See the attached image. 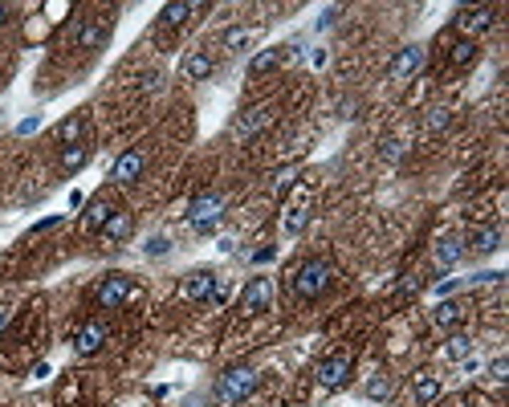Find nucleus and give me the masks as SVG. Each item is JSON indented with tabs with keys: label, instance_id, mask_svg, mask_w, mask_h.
Masks as SVG:
<instances>
[{
	"label": "nucleus",
	"instance_id": "4be33fe9",
	"mask_svg": "<svg viewBox=\"0 0 509 407\" xmlns=\"http://www.w3.org/2000/svg\"><path fill=\"white\" fill-rule=\"evenodd\" d=\"M440 391H444V383L436 379V375H416V407H432L440 399Z\"/></svg>",
	"mask_w": 509,
	"mask_h": 407
},
{
	"label": "nucleus",
	"instance_id": "f704fd0d",
	"mask_svg": "<svg viewBox=\"0 0 509 407\" xmlns=\"http://www.w3.org/2000/svg\"><path fill=\"white\" fill-rule=\"evenodd\" d=\"M57 225H61V216H45V220L33 225V232H45V228H57Z\"/></svg>",
	"mask_w": 509,
	"mask_h": 407
},
{
	"label": "nucleus",
	"instance_id": "473e14b6",
	"mask_svg": "<svg viewBox=\"0 0 509 407\" xmlns=\"http://www.w3.org/2000/svg\"><path fill=\"white\" fill-rule=\"evenodd\" d=\"M399 155H403V143H399V139H387V143H383V159H391V163H396Z\"/></svg>",
	"mask_w": 509,
	"mask_h": 407
},
{
	"label": "nucleus",
	"instance_id": "6ab92c4d",
	"mask_svg": "<svg viewBox=\"0 0 509 407\" xmlns=\"http://www.w3.org/2000/svg\"><path fill=\"white\" fill-rule=\"evenodd\" d=\"M465 249H473V253H497V249H501V228H473V232H468V244Z\"/></svg>",
	"mask_w": 509,
	"mask_h": 407
},
{
	"label": "nucleus",
	"instance_id": "6e6552de",
	"mask_svg": "<svg viewBox=\"0 0 509 407\" xmlns=\"http://www.w3.org/2000/svg\"><path fill=\"white\" fill-rule=\"evenodd\" d=\"M273 294H277L273 277H253L241 289V314H261V309H269L273 306Z\"/></svg>",
	"mask_w": 509,
	"mask_h": 407
},
{
	"label": "nucleus",
	"instance_id": "c85d7f7f",
	"mask_svg": "<svg viewBox=\"0 0 509 407\" xmlns=\"http://www.w3.org/2000/svg\"><path fill=\"white\" fill-rule=\"evenodd\" d=\"M367 399H375V403H383V399H391V379H383V375H375V379L367 383Z\"/></svg>",
	"mask_w": 509,
	"mask_h": 407
},
{
	"label": "nucleus",
	"instance_id": "4c0bfd02",
	"mask_svg": "<svg viewBox=\"0 0 509 407\" xmlns=\"http://www.w3.org/2000/svg\"><path fill=\"white\" fill-rule=\"evenodd\" d=\"M9 314H13V309H4V306H0V330H4V322H9Z\"/></svg>",
	"mask_w": 509,
	"mask_h": 407
},
{
	"label": "nucleus",
	"instance_id": "1a4fd4ad",
	"mask_svg": "<svg viewBox=\"0 0 509 407\" xmlns=\"http://www.w3.org/2000/svg\"><path fill=\"white\" fill-rule=\"evenodd\" d=\"M130 294H135V285H130L127 273H110V277L98 285V306L102 309H118Z\"/></svg>",
	"mask_w": 509,
	"mask_h": 407
},
{
	"label": "nucleus",
	"instance_id": "423d86ee",
	"mask_svg": "<svg viewBox=\"0 0 509 407\" xmlns=\"http://www.w3.org/2000/svg\"><path fill=\"white\" fill-rule=\"evenodd\" d=\"M351 366H354V359L346 351H339V354H330V359H322L318 363V383H322L326 391H339V387H346V379H351Z\"/></svg>",
	"mask_w": 509,
	"mask_h": 407
},
{
	"label": "nucleus",
	"instance_id": "e433bc0d",
	"mask_svg": "<svg viewBox=\"0 0 509 407\" xmlns=\"http://www.w3.org/2000/svg\"><path fill=\"white\" fill-rule=\"evenodd\" d=\"M9 13H13V9H9V4H0V25H4V21H9Z\"/></svg>",
	"mask_w": 509,
	"mask_h": 407
},
{
	"label": "nucleus",
	"instance_id": "9b49d317",
	"mask_svg": "<svg viewBox=\"0 0 509 407\" xmlns=\"http://www.w3.org/2000/svg\"><path fill=\"white\" fill-rule=\"evenodd\" d=\"M143 168H147V155H143V151H127V155H118V159H114L110 180L118 183V187H130V183L143 175Z\"/></svg>",
	"mask_w": 509,
	"mask_h": 407
},
{
	"label": "nucleus",
	"instance_id": "f3484780",
	"mask_svg": "<svg viewBox=\"0 0 509 407\" xmlns=\"http://www.w3.org/2000/svg\"><path fill=\"white\" fill-rule=\"evenodd\" d=\"M257 33H261L257 25H232V29L220 33V45H225L228 53H241V49H249V45L257 41Z\"/></svg>",
	"mask_w": 509,
	"mask_h": 407
},
{
	"label": "nucleus",
	"instance_id": "4468645a",
	"mask_svg": "<svg viewBox=\"0 0 509 407\" xmlns=\"http://www.w3.org/2000/svg\"><path fill=\"white\" fill-rule=\"evenodd\" d=\"M114 204L106 196H98V200H90V204H86V212H82V228L86 232H102V225H106V220H110L114 216Z\"/></svg>",
	"mask_w": 509,
	"mask_h": 407
},
{
	"label": "nucleus",
	"instance_id": "39448f33",
	"mask_svg": "<svg viewBox=\"0 0 509 407\" xmlns=\"http://www.w3.org/2000/svg\"><path fill=\"white\" fill-rule=\"evenodd\" d=\"M453 25H456V33H461V41H477L481 33H489V29L497 25V16H493L489 4H477V9H461Z\"/></svg>",
	"mask_w": 509,
	"mask_h": 407
},
{
	"label": "nucleus",
	"instance_id": "0eeeda50",
	"mask_svg": "<svg viewBox=\"0 0 509 407\" xmlns=\"http://www.w3.org/2000/svg\"><path fill=\"white\" fill-rule=\"evenodd\" d=\"M424 45H403L396 57H391V66H387V78L391 82H408V78H416V73L424 70Z\"/></svg>",
	"mask_w": 509,
	"mask_h": 407
},
{
	"label": "nucleus",
	"instance_id": "a211bd4d",
	"mask_svg": "<svg viewBox=\"0 0 509 407\" xmlns=\"http://www.w3.org/2000/svg\"><path fill=\"white\" fill-rule=\"evenodd\" d=\"M465 302H456V297H448V302H440L436 309H432V322L440 326V330H453V326H461L465 322Z\"/></svg>",
	"mask_w": 509,
	"mask_h": 407
},
{
	"label": "nucleus",
	"instance_id": "aec40b11",
	"mask_svg": "<svg viewBox=\"0 0 509 407\" xmlns=\"http://www.w3.org/2000/svg\"><path fill=\"white\" fill-rule=\"evenodd\" d=\"M285 57H289V49H261V53L249 61V78H265V73H273Z\"/></svg>",
	"mask_w": 509,
	"mask_h": 407
},
{
	"label": "nucleus",
	"instance_id": "20e7f679",
	"mask_svg": "<svg viewBox=\"0 0 509 407\" xmlns=\"http://www.w3.org/2000/svg\"><path fill=\"white\" fill-rule=\"evenodd\" d=\"M225 281L216 277L212 269H192L184 281H180V297L184 302H216V289H220Z\"/></svg>",
	"mask_w": 509,
	"mask_h": 407
},
{
	"label": "nucleus",
	"instance_id": "2eb2a0df",
	"mask_svg": "<svg viewBox=\"0 0 509 407\" xmlns=\"http://www.w3.org/2000/svg\"><path fill=\"white\" fill-rule=\"evenodd\" d=\"M102 342H106V322H86L73 338V351L78 354H98Z\"/></svg>",
	"mask_w": 509,
	"mask_h": 407
},
{
	"label": "nucleus",
	"instance_id": "2f4dec72",
	"mask_svg": "<svg viewBox=\"0 0 509 407\" xmlns=\"http://www.w3.org/2000/svg\"><path fill=\"white\" fill-rule=\"evenodd\" d=\"M171 249V240L168 237H155V240H147V257H163Z\"/></svg>",
	"mask_w": 509,
	"mask_h": 407
},
{
	"label": "nucleus",
	"instance_id": "c756f323",
	"mask_svg": "<svg viewBox=\"0 0 509 407\" xmlns=\"http://www.w3.org/2000/svg\"><path fill=\"white\" fill-rule=\"evenodd\" d=\"M489 379H497V383H505V379H509V359H505V354L489 363Z\"/></svg>",
	"mask_w": 509,
	"mask_h": 407
},
{
	"label": "nucleus",
	"instance_id": "bb28decb",
	"mask_svg": "<svg viewBox=\"0 0 509 407\" xmlns=\"http://www.w3.org/2000/svg\"><path fill=\"white\" fill-rule=\"evenodd\" d=\"M86 159H90V151H86L82 143H73V147H66V151H61V168L78 171V168H86Z\"/></svg>",
	"mask_w": 509,
	"mask_h": 407
},
{
	"label": "nucleus",
	"instance_id": "72a5a7b5",
	"mask_svg": "<svg viewBox=\"0 0 509 407\" xmlns=\"http://www.w3.org/2000/svg\"><path fill=\"white\" fill-rule=\"evenodd\" d=\"M273 257H277V249L265 244V249H257V253H253V265H265V261H273Z\"/></svg>",
	"mask_w": 509,
	"mask_h": 407
},
{
	"label": "nucleus",
	"instance_id": "c9c22d12",
	"mask_svg": "<svg viewBox=\"0 0 509 407\" xmlns=\"http://www.w3.org/2000/svg\"><path fill=\"white\" fill-rule=\"evenodd\" d=\"M334 16H339V9H326V13H322V21H318V25H322V29H326V25H334Z\"/></svg>",
	"mask_w": 509,
	"mask_h": 407
},
{
	"label": "nucleus",
	"instance_id": "7c9ffc66",
	"mask_svg": "<svg viewBox=\"0 0 509 407\" xmlns=\"http://www.w3.org/2000/svg\"><path fill=\"white\" fill-rule=\"evenodd\" d=\"M440 127H448V110H444V106H432V110H428V130H440Z\"/></svg>",
	"mask_w": 509,
	"mask_h": 407
},
{
	"label": "nucleus",
	"instance_id": "b1692460",
	"mask_svg": "<svg viewBox=\"0 0 509 407\" xmlns=\"http://www.w3.org/2000/svg\"><path fill=\"white\" fill-rule=\"evenodd\" d=\"M306 225H310V208H306V204L285 208V216H282V232H285V237H297Z\"/></svg>",
	"mask_w": 509,
	"mask_h": 407
},
{
	"label": "nucleus",
	"instance_id": "7ed1b4c3",
	"mask_svg": "<svg viewBox=\"0 0 509 407\" xmlns=\"http://www.w3.org/2000/svg\"><path fill=\"white\" fill-rule=\"evenodd\" d=\"M257 387V371L253 366H228L225 375H220V387H216V395L225 399V403H241V399H249Z\"/></svg>",
	"mask_w": 509,
	"mask_h": 407
},
{
	"label": "nucleus",
	"instance_id": "393cba45",
	"mask_svg": "<svg viewBox=\"0 0 509 407\" xmlns=\"http://www.w3.org/2000/svg\"><path fill=\"white\" fill-rule=\"evenodd\" d=\"M82 135H86V118H82V114H73V118H66V123L57 127V139L66 143V147H73Z\"/></svg>",
	"mask_w": 509,
	"mask_h": 407
},
{
	"label": "nucleus",
	"instance_id": "dca6fc26",
	"mask_svg": "<svg viewBox=\"0 0 509 407\" xmlns=\"http://www.w3.org/2000/svg\"><path fill=\"white\" fill-rule=\"evenodd\" d=\"M130 232H135V220H130V212H123V208L102 225V240H106V244H123Z\"/></svg>",
	"mask_w": 509,
	"mask_h": 407
},
{
	"label": "nucleus",
	"instance_id": "f8f14e48",
	"mask_svg": "<svg viewBox=\"0 0 509 407\" xmlns=\"http://www.w3.org/2000/svg\"><path fill=\"white\" fill-rule=\"evenodd\" d=\"M110 41V16H90L86 25H78V45L82 49H102Z\"/></svg>",
	"mask_w": 509,
	"mask_h": 407
},
{
	"label": "nucleus",
	"instance_id": "cd10ccee",
	"mask_svg": "<svg viewBox=\"0 0 509 407\" xmlns=\"http://www.w3.org/2000/svg\"><path fill=\"white\" fill-rule=\"evenodd\" d=\"M477 61V41H456L453 45V66H468Z\"/></svg>",
	"mask_w": 509,
	"mask_h": 407
},
{
	"label": "nucleus",
	"instance_id": "f03ea898",
	"mask_svg": "<svg viewBox=\"0 0 509 407\" xmlns=\"http://www.w3.org/2000/svg\"><path fill=\"white\" fill-rule=\"evenodd\" d=\"M220 216H225V196H220V192H204V196H196L187 204V225L196 228L200 237L216 232V220H220Z\"/></svg>",
	"mask_w": 509,
	"mask_h": 407
},
{
	"label": "nucleus",
	"instance_id": "9d476101",
	"mask_svg": "<svg viewBox=\"0 0 509 407\" xmlns=\"http://www.w3.org/2000/svg\"><path fill=\"white\" fill-rule=\"evenodd\" d=\"M269 123H273V106H253V110H245L241 118L232 123V135H237L241 143H245V139H257V135L269 127Z\"/></svg>",
	"mask_w": 509,
	"mask_h": 407
},
{
	"label": "nucleus",
	"instance_id": "412c9836",
	"mask_svg": "<svg viewBox=\"0 0 509 407\" xmlns=\"http://www.w3.org/2000/svg\"><path fill=\"white\" fill-rule=\"evenodd\" d=\"M465 257V244L456 237H444V240H436V249H432V261H436L440 269H453L456 261Z\"/></svg>",
	"mask_w": 509,
	"mask_h": 407
},
{
	"label": "nucleus",
	"instance_id": "a878e982",
	"mask_svg": "<svg viewBox=\"0 0 509 407\" xmlns=\"http://www.w3.org/2000/svg\"><path fill=\"white\" fill-rule=\"evenodd\" d=\"M468 354H473V338H468V334H453V338H448V346H444V359H453V363H465Z\"/></svg>",
	"mask_w": 509,
	"mask_h": 407
},
{
	"label": "nucleus",
	"instance_id": "f257e3e1",
	"mask_svg": "<svg viewBox=\"0 0 509 407\" xmlns=\"http://www.w3.org/2000/svg\"><path fill=\"white\" fill-rule=\"evenodd\" d=\"M334 281V269L330 261H302L294 273V294L297 297H322Z\"/></svg>",
	"mask_w": 509,
	"mask_h": 407
},
{
	"label": "nucleus",
	"instance_id": "ddd939ff",
	"mask_svg": "<svg viewBox=\"0 0 509 407\" xmlns=\"http://www.w3.org/2000/svg\"><path fill=\"white\" fill-rule=\"evenodd\" d=\"M216 61L212 53H204V49H192V53L184 57V66H180V73H184L187 82H204V78H212Z\"/></svg>",
	"mask_w": 509,
	"mask_h": 407
},
{
	"label": "nucleus",
	"instance_id": "5701e85b",
	"mask_svg": "<svg viewBox=\"0 0 509 407\" xmlns=\"http://www.w3.org/2000/svg\"><path fill=\"white\" fill-rule=\"evenodd\" d=\"M192 13H200L196 0H175V4H163V13H159V21L163 25H184Z\"/></svg>",
	"mask_w": 509,
	"mask_h": 407
}]
</instances>
